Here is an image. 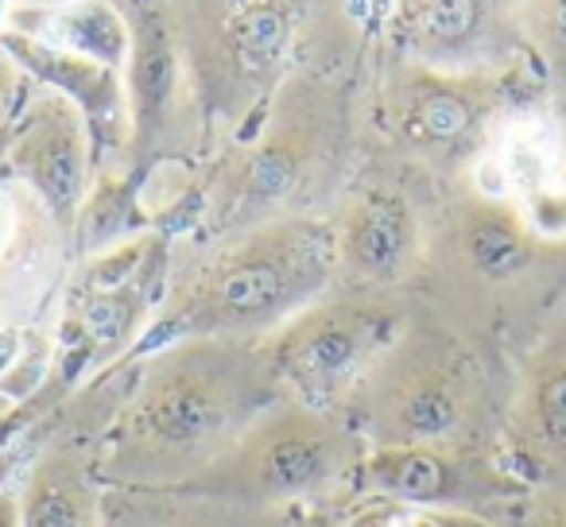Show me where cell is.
<instances>
[{
  "label": "cell",
  "mask_w": 566,
  "mask_h": 527,
  "mask_svg": "<svg viewBox=\"0 0 566 527\" xmlns=\"http://www.w3.org/2000/svg\"><path fill=\"white\" fill-rule=\"evenodd\" d=\"M295 527H346V504H315V508H303Z\"/></svg>",
  "instance_id": "27"
},
{
  "label": "cell",
  "mask_w": 566,
  "mask_h": 527,
  "mask_svg": "<svg viewBox=\"0 0 566 527\" xmlns=\"http://www.w3.org/2000/svg\"><path fill=\"white\" fill-rule=\"evenodd\" d=\"M9 28L35 43H48L66 55L90 59L125 74L133 32L128 17L109 0H59V4H28L12 9Z\"/></svg>",
  "instance_id": "17"
},
{
  "label": "cell",
  "mask_w": 566,
  "mask_h": 527,
  "mask_svg": "<svg viewBox=\"0 0 566 527\" xmlns=\"http://www.w3.org/2000/svg\"><path fill=\"white\" fill-rule=\"evenodd\" d=\"M473 361L447 338L403 334L338 411L369 450L454 446L473 415Z\"/></svg>",
  "instance_id": "6"
},
{
  "label": "cell",
  "mask_w": 566,
  "mask_h": 527,
  "mask_svg": "<svg viewBox=\"0 0 566 527\" xmlns=\"http://www.w3.org/2000/svg\"><path fill=\"white\" fill-rule=\"evenodd\" d=\"M527 442L551 454H566V354H555L532 372L520 403Z\"/></svg>",
  "instance_id": "20"
},
{
  "label": "cell",
  "mask_w": 566,
  "mask_h": 527,
  "mask_svg": "<svg viewBox=\"0 0 566 527\" xmlns=\"http://www.w3.org/2000/svg\"><path fill=\"white\" fill-rule=\"evenodd\" d=\"M434 519H439V527H496L489 516H470V512H442Z\"/></svg>",
  "instance_id": "28"
},
{
  "label": "cell",
  "mask_w": 566,
  "mask_h": 527,
  "mask_svg": "<svg viewBox=\"0 0 566 527\" xmlns=\"http://www.w3.org/2000/svg\"><path fill=\"white\" fill-rule=\"evenodd\" d=\"M516 210L535 241H566V182H543L524 190Z\"/></svg>",
  "instance_id": "22"
},
{
  "label": "cell",
  "mask_w": 566,
  "mask_h": 527,
  "mask_svg": "<svg viewBox=\"0 0 566 527\" xmlns=\"http://www.w3.org/2000/svg\"><path fill=\"white\" fill-rule=\"evenodd\" d=\"M331 292H338L331 218L295 213L218 236L198 252L190 268L179 272L171 264L164 307L128 361L182 338L264 341Z\"/></svg>",
  "instance_id": "2"
},
{
  "label": "cell",
  "mask_w": 566,
  "mask_h": 527,
  "mask_svg": "<svg viewBox=\"0 0 566 527\" xmlns=\"http://www.w3.org/2000/svg\"><path fill=\"white\" fill-rule=\"evenodd\" d=\"M524 43L532 63L566 86V0H524Z\"/></svg>",
  "instance_id": "21"
},
{
  "label": "cell",
  "mask_w": 566,
  "mask_h": 527,
  "mask_svg": "<svg viewBox=\"0 0 566 527\" xmlns=\"http://www.w3.org/2000/svg\"><path fill=\"white\" fill-rule=\"evenodd\" d=\"M12 411H17V403H9V400H4V396H0V426L9 423V415H12Z\"/></svg>",
  "instance_id": "30"
},
{
  "label": "cell",
  "mask_w": 566,
  "mask_h": 527,
  "mask_svg": "<svg viewBox=\"0 0 566 527\" xmlns=\"http://www.w3.org/2000/svg\"><path fill=\"white\" fill-rule=\"evenodd\" d=\"M171 233L148 229L109 252L82 260L78 280L55 326V377L51 384L86 388L117 372L156 323L171 284Z\"/></svg>",
  "instance_id": "4"
},
{
  "label": "cell",
  "mask_w": 566,
  "mask_h": 527,
  "mask_svg": "<svg viewBox=\"0 0 566 527\" xmlns=\"http://www.w3.org/2000/svg\"><path fill=\"white\" fill-rule=\"evenodd\" d=\"M128 372L94 439L105 488H179L283 400L264 341L182 338Z\"/></svg>",
  "instance_id": "1"
},
{
  "label": "cell",
  "mask_w": 566,
  "mask_h": 527,
  "mask_svg": "<svg viewBox=\"0 0 566 527\" xmlns=\"http://www.w3.org/2000/svg\"><path fill=\"white\" fill-rule=\"evenodd\" d=\"M403 334L408 315L392 295L338 287L268 334L264 354L283 400L342 411Z\"/></svg>",
  "instance_id": "5"
},
{
  "label": "cell",
  "mask_w": 566,
  "mask_h": 527,
  "mask_svg": "<svg viewBox=\"0 0 566 527\" xmlns=\"http://www.w3.org/2000/svg\"><path fill=\"white\" fill-rule=\"evenodd\" d=\"M392 43L400 63L447 74H501L532 59L524 0H396Z\"/></svg>",
  "instance_id": "11"
},
{
  "label": "cell",
  "mask_w": 566,
  "mask_h": 527,
  "mask_svg": "<svg viewBox=\"0 0 566 527\" xmlns=\"http://www.w3.org/2000/svg\"><path fill=\"white\" fill-rule=\"evenodd\" d=\"M125 63V102H128V167L151 171L167 164L175 136L190 113V74L159 9H133Z\"/></svg>",
  "instance_id": "12"
},
{
  "label": "cell",
  "mask_w": 566,
  "mask_h": 527,
  "mask_svg": "<svg viewBox=\"0 0 566 527\" xmlns=\"http://www.w3.org/2000/svg\"><path fill=\"white\" fill-rule=\"evenodd\" d=\"M365 454L369 446L346 415L280 400L179 488L268 512L346 504V485Z\"/></svg>",
  "instance_id": "3"
},
{
  "label": "cell",
  "mask_w": 566,
  "mask_h": 527,
  "mask_svg": "<svg viewBox=\"0 0 566 527\" xmlns=\"http://www.w3.org/2000/svg\"><path fill=\"white\" fill-rule=\"evenodd\" d=\"M300 12L292 0H229L218 17L213 105L226 117L260 109L280 89L295 48Z\"/></svg>",
  "instance_id": "13"
},
{
  "label": "cell",
  "mask_w": 566,
  "mask_h": 527,
  "mask_svg": "<svg viewBox=\"0 0 566 527\" xmlns=\"http://www.w3.org/2000/svg\"><path fill=\"white\" fill-rule=\"evenodd\" d=\"M496 527H566V504H539L535 500V504H527V508H520L509 524H496Z\"/></svg>",
  "instance_id": "26"
},
{
  "label": "cell",
  "mask_w": 566,
  "mask_h": 527,
  "mask_svg": "<svg viewBox=\"0 0 566 527\" xmlns=\"http://www.w3.org/2000/svg\"><path fill=\"white\" fill-rule=\"evenodd\" d=\"M334 249H338V287L346 292H380L419 268L423 229L411 202L392 187H365L338 210Z\"/></svg>",
  "instance_id": "14"
},
{
  "label": "cell",
  "mask_w": 566,
  "mask_h": 527,
  "mask_svg": "<svg viewBox=\"0 0 566 527\" xmlns=\"http://www.w3.org/2000/svg\"><path fill=\"white\" fill-rule=\"evenodd\" d=\"M97 431L43 434L17 481L24 527H102L105 485L94 465Z\"/></svg>",
  "instance_id": "16"
},
{
  "label": "cell",
  "mask_w": 566,
  "mask_h": 527,
  "mask_svg": "<svg viewBox=\"0 0 566 527\" xmlns=\"http://www.w3.org/2000/svg\"><path fill=\"white\" fill-rule=\"evenodd\" d=\"M0 51L17 63V71L28 82L43 89L63 94L74 109L86 117L90 136H94L97 171L109 167V159L128 164V102H125V74L109 71L90 59L66 55L48 43H35L28 35L4 28L0 32Z\"/></svg>",
  "instance_id": "15"
},
{
  "label": "cell",
  "mask_w": 566,
  "mask_h": 527,
  "mask_svg": "<svg viewBox=\"0 0 566 527\" xmlns=\"http://www.w3.org/2000/svg\"><path fill=\"white\" fill-rule=\"evenodd\" d=\"M0 156H4V175L24 187L71 241L97 179L94 136L86 117L63 94L28 82L9 128L0 136Z\"/></svg>",
  "instance_id": "9"
},
{
  "label": "cell",
  "mask_w": 566,
  "mask_h": 527,
  "mask_svg": "<svg viewBox=\"0 0 566 527\" xmlns=\"http://www.w3.org/2000/svg\"><path fill=\"white\" fill-rule=\"evenodd\" d=\"M346 527H439V519L392 500H354L346 504Z\"/></svg>",
  "instance_id": "24"
},
{
  "label": "cell",
  "mask_w": 566,
  "mask_h": 527,
  "mask_svg": "<svg viewBox=\"0 0 566 527\" xmlns=\"http://www.w3.org/2000/svg\"><path fill=\"white\" fill-rule=\"evenodd\" d=\"M0 527H24V524H20L17 485H12L9 493H0Z\"/></svg>",
  "instance_id": "29"
},
{
  "label": "cell",
  "mask_w": 566,
  "mask_h": 527,
  "mask_svg": "<svg viewBox=\"0 0 566 527\" xmlns=\"http://www.w3.org/2000/svg\"><path fill=\"white\" fill-rule=\"evenodd\" d=\"M326 128L315 102H300L280 89V109L237 140L233 156L221 159L202 190V229L210 241L233 236L268 221L295 218L303 190L323 164Z\"/></svg>",
  "instance_id": "7"
},
{
  "label": "cell",
  "mask_w": 566,
  "mask_h": 527,
  "mask_svg": "<svg viewBox=\"0 0 566 527\" xmlns=\"http://www.w3.org/2000/svg\"><path fill=\"white\" fill-rule=\"evenodd\" d=\"M512 97V71L447 74L400 63L380 97V125L403 151L427 164H470Z\"/></svg>",
  "instance_id": "8"
},
{
  "label": "cell",
  "mask_w": 566,
  "mask_h": 527,
  "mask_svg": "<svg viewBox=\"0 0 566 527\" xmlns=\"http://www.w3.org/2000/svg\"><path fill=\"white\" fill-rule=\"evenodd\" d=\"M539 244L543 241H535V233L509 198L478 194L458 221V249H462L473 276L485 280V284L520 280L532 268Z\"/></svg>",
  "instance_id": "19"
},
{
  "label": "cell",
  "mask_w": 566,
  "mask_h": 527,
  "mask_svg": "<svg viewBox=\"0 0 566 527\" xmlns=\"http://www.w3.org/2000/svg\"><path fill=\"white\" fill-rule=\"evenodd\" d=\"M24 89H28V78L17 71V63L0 51V136H4V128H9L12 113H17L20 97H24Z\"/></svg>",
  "instance_id": "25"
},
{
  "label": "cell",
  "mask_w": 566,
  "mask_h": 527,
  "mask_svg": "<svg viewBox=\"0 0 566 527\" xmlns=\"http://www.w3.org/2000/svg\"><path fill=\"white\" fill-rule=\"evenodd\" d=\"M303 508H244L182 488H105L102 527H295Z\"/></svg>",
  "instance_id": "18"
},
{
  "label": "cell",
  "mask_w": 566,
  "mask_h": 527,
  "mask_svg": "<svg viewBox=\"0 0 566 527\" xmlns=\"http://www.w3.org/2000/svg\"><path fill=\"white\" fill-rule=\"evenodd\" d=\"M28 423H32V411L17 408L9 415V423L0 426V493H9L12 485L20 481L24 465L32 462V442H28Z\"/></svg>",
  "instance_id": "23"
},
{
  "label": "cell",
  "mask_w": 566,
  "mask_h": 527,
  "mask_svg": "<svg viewBox=\"0 0 566 527\" xmlns=\"http://www.w3.org/2000/svg\"><path fill=\"white\" fill-rule=\"evenodd\" d=\"M9 17H12V4H9V0H0V32L9 28Z\"/></svg>",
  "instance_id": "31"
},
{
  "label": "cell",
  "mask_w": 566,
  "mask_h": 527,
  "mask_svg": "<svg viewBox=\"0 0 566 527\" xmlns=\"http://www.w3.org/2000/svg\"><path fill=\"white\" fill-rule=\"evenodd\" d=\"M532 488L504 470L501 457L473 446H385L369 450L346 485V504L392 500L416 512H470L485 516L496 504L524 500Z\"/></svg>",
  "instance_id": "10"
}]
</instances>
